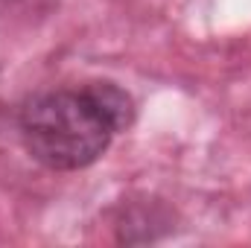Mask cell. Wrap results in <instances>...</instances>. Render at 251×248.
<instances>
[{
	"instance_id": "6da1fadb",
	"label": "cell",
	"mask_w": 251,
	"mask_h": 248,
	"mask_svg": "<svg viewBox=\"0 0 251 248\" xmlns=\"http://www.w3.org/2000/svg\"><path fill=\"white\" fill-rule=\"evenodd\" d=\"M134 120V102L114 82L56 88L24 102L18 128L32 161L56 173L97 164L114 134Z\"/></svg>"
}]
</instances>
